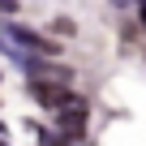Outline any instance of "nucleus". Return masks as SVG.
Listing matches in <instances>:
<instances>
[{"instance_id": "4", "label": "nucleus", "mask_w": 146, "mask_h": 146, "mask_svg": "<svg viewBox=\"0 0 146 146\" xmlns=\"http://www.w3.org/2000/svg\"><path fill=\"white\" fill-rule=\"evenodd\" d=\"M39 142H43V146H73V142H69V137H60L56 129H52V133L43 129V133H39Z\"/></svg>"}, {"instance_id": "1", "label": "nucleus", "mask_w": 146, "mask_h": 146, "mask_svg": "<svg viewBox=\"0 0 146 146\" xmlns=\"http://www.w3.org/2000/svg\"><path fill=\"white\" fill-rule=\"evenodd\" d=\"M0 30H5V43H13V52H26V56H47V60H60V52H64L56 39H47V35H39L35 26H22V22H5Z\"/></svg>"}, {"instance_id": "6", "label": "nucleus", "mask_w": 146, "mask_h": 146, "mask_svg": "<svg viewBox=\"0 0 146 146\" xmlns=\"http://www.w3.org/2000/svg\"><path fill=\"white\" fill-rule=\"evenodd\" d=\"M112 5H116V9H129V5H133V0H112Z\"/></svg>"}, {"instance_id": "3", "label": "nucleus", "mask_w": 146, "mask_h": 146, "mask_svg": "<svg viewBox=\"0 0 146 146\" xmlns=\"http://www.w3.org/2000/svg\"><path fill=\"white\" fill-rule=\"evenodd\" d=\"M26 90H30V99H35L43 112H60V108H69V103L82 99V95H73L69 82H30Z\"/></svg>"}, {"instance_id": "5", "label": "nucleus", "mask_w": 146, "mask_h": 146, "mask_svg": "<svg viewBox=\"0 0 146 146\" xmlns=\"http://www.w3.org/2000/svg\"><path fill=\"white\" fill-rule=\"evenodd\" d=\"M17 9H22V0H0V17H13Z\"/></svg>"}, {"instance_id": "2", "label": "nucleus", "mask_w": 146, "mask_h": 146, "mask_svg": "<svg viewBox=\"0 0 146 146\" xmlns=\"http://www.w3.org/2000/svg\"><path fill=\"white\" fill-rule=\"evenodd\" d=\"M52 129H56L60 137H69V142H82L86 129H90V108H86V99H78V103L52 112Z\"/></svg>"}]
</instances>
